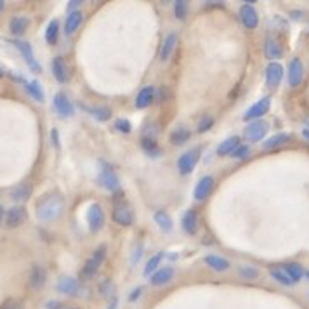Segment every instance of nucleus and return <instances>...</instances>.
I'll return each mask as SVG.
<instances>
[{"label":"nucleus","mask_w":309,"mask_h":309,"mask_svg":"<svg viewBox=\"0 0 309 309\" xmlns=\"http://www.w3.org/2000/svg\"><path fill=\"white\" fill-rule=\"evenodd\" d=\"M183 229L188 235H195L198 229V214L195 210H186L183 215Z\"/></svg>","instance_id":"5701e85b"},{"label":"nucleus","mask_w":309,"mask_h":309,"mask_svg":"<svg viewBox=\"0 0 309 309\" xmlns=\"http://www.w3.org/2000/svg\"><path fill=\"white\" fill-rule=\"evenodd\" d=\"M56 289L57 292L64 295H77L78 290H80V283H78V280H75L72 276H61L59 280H57Z\"/></svg>","instance_id":"dca6fc26"},{"label":"nucleus","mask_w":309,"mask_h":309,"mask_svg":"<svg viewBox=\"0 0 309 309\" xmlns=\"http://www.w3.org/2000/svg\"><path fill=\"white\" fill-rule=\"evenodd\" d=\"M198 157H200V151L198 149H189V151L183 153L178 160V169L183 175H188L191 174L193 169H195L196 162H198Z\"/></svg>","instance_id":"423d86ee"},{"label":"nucleus","mask_w":309,"mask_h":309,"mask_svg":"<svg viewBox=\"0 0 309 309\" xmlns=\"http://www.w3.org/2000/svg\"><path fill=\"white\" fill-rule=\"evenodd\" d=\"M14 46L17 47V49H19L21 54H23L26 64L30 66V70H32L33 73H40L42 72V66L38 64L37 57H35V54H33L32 46H30L28 42H14Z\"/></svg>","instance_id":"9b49d317"},{"label":"nucleus","mask_w":309,"mask_h":309,"mask_svg":"<svg viewBox=\"0 0 309 309\" xmlns=\"http://www.w3.org/2000/svg\"><path fill=\"white\" fill-rule=\"evenodd\" d=\"M2 9H4V2L0 0V11H2Z\"/></svg>","instance_id":"5fc2aeb1"},{"label":"nucleus","mask_w":309,"mask_h":309,"mask_svg":"<svg viewBox=\"0 0 309 309\" xmlns=\"http://www.w3.org/2000/svg\"><path fill=\"white\" fill-rule=\"evenodd\" d=\"M30 196H32V184L28 183L19 184V186L14 188V191L11 193V198L14 202H26Z\"/></svg>","instance_id":"c756f323"},{"label":"nucleus","mask_w":309,"mask_h":309,"mask_svg":"<svg viewBox=\"0 0 309 309\" xmlns=\"http://www.w3.org/2000/svg\"><path fill=\"white\" fill-rule=\"evenodd\" d=\"M64 210V198L61 193L57 191H49L46 195L38 198L37 205H35V214L37 219L42 223H51L61 217Z\"/></svg>","instance_id":"f257e3e1"},{"label":"nucleus","mask_w":309,"mask_h":309,"mask_svg":"<svg viewBox=\"0 0 309 309\" xmlns=\"http://www.w3.org/2000/svg\"><path fill=\"white\" fill-rule=\"evenodd\" d=\"M212 188H214V178L205 175V178H202L200 181H198L195 191H193V198H195L196 202H204L205 198L210 195Z\"/></svg>","instance_id":"f3484780"},{"label":"nucleus","mask_w":309,"mask_h":309,"mask_svg":"<svg viewBox=\"0 0 309 309\" xmlns=\"http://www.w3.org/2000/svg\"><path fill=\"white\" fill-rule=\"evenodd\" d=\"M264 54H266L269 59H278V57L283 56V49H281L280 42H276L275 38L269 37L266 43H264Z\"/></svg>","instance_id":"a878e982"},{"label":"nucleus","mask_w":309,"mask_h":309,"mask_svg":"<svg viewBox=\"0 0 309 309\" xmlns=\"http://www.w3.org/2000/svg\"><path fill=\"white\" fill-rule=\"evenodd\" d=\"M162 259H163V254L162 252H158L157 255H153V257L148 260L146 268H144V276H153L154 273L158 271V266H160Z\"/></svg>","instance_id":"c9c22d12"},{"label":"nucleus","mask_w":309,"mask_h":309,"mask_svg":"<svg viewBox=\"0 0 309 309\" xmlns=\"http://www.w3.org/2000/svg\"><path fill=\"white\" fill-rule=\"evenodd\" d=\"M63 307V304L61 302H49L47 304V309H61Z\"/></svg>","instance_id":"de8ad7c7"},{"label":"nucleus","mask_w":309,"mask_h":309,"mask_svg":"<svg viewBox=\"0 0 309 309\" xmlns=\"http://www.w3.org/2000/svg\"><path fill=\"white\" fill-rule=\"evenodd\" d=\"M99 183L108 189V191H118L120 189V179L115 174V170L109 165L103 163V170L99 174Z\"/></svg>","instance_id":"0eeeda50"},{"label":"nucleus","mask_w":309,"mask_h":309,"mask_svg":"<svg viewBox=\"0 0 309 309\" xmlns=\"http://www.w3.org/2000/svg\"><path fill=\"white\" fill-rule=\"evenodd\" d=\"M118 307V299H113L112 302H109V306L106 307V309H117Z\"/></svg>","instance_id":"09e8293b"},{"label":"nucleus","mask_w":309,"mask_h":309,"mask_svg":"<svg viewBox=\"0 0 309 309\" xmlns=\"http://www.w3.org/2000/svg\"><path fill=\"white\" fill-rule=\"evenodd\" d=\"M61 309H80V307H75V306H63Z\"/></svg>","instance_id":"864d4df0"},{"label":"nucleus","mask_w":309,"mask_h":309,"mask_svg":"<svg viewBox=\"0 0 309 309\" xmlns=\"http://www.w3.org/2000/svg\"><path fill=\"white\" fill-rule=\"evenodd\" d=\"M2 77H4V70L0 68V78H2Z\"/></svg>","instance_id":"6e6d98bb"},{"label":"nucleus","mask_w":309,"mask_h":309,"mask_svg":"<svg viewBox=\"0 0 309 309\" xmlns=\"http://www.w3.org/2000/svg\"><path fill=\"white\" fill-rule=\"evenodd\" d=\"M141 144H143L144 151L149 153V154H154V151H157V141L151 139V138H143V141H141Z\"/></svg>","instance_id":"a19ab883"},{"label":"nucleus","mask_w":309,"mask_h":309,"mask_svg":"<svg viewBox=\"0 0 309 309\" xmlns=\"http://www.w3.org/2000/svg\"><path fill=\"white\" fill-rule=\"evenodd\" d=\"M26 91H28V94L32 96L35 101H38V103H42L43 101V91H42V85L38 83L37 80H32L26 83Z\"/></svg>","instance_id":"f704fd0d"},{"label":"nucleus","mask_w":309,"mask_h":309,"mask_svg":"<svg viewBox=\"0 0 309 309\" xmlns=\"http://www.w3.org/2000/svg\"><path fill=\"white\" fill-rule=\"evenodd\" d=\"M302 136L309 141V129H302Z\"/></svg>","instance_id":"603ef678"},{"label":"nucleus","mask_w":309,"mask_h":309,"mask_svg":"<svg viewBox=\"0 0 309 309\" xmlns=\"http://www.w3.org/2000/svg\"><path fill=\"white\" fill-rule=\"evenodd\" d=\"M240 146V139L236 138V136H233V138H228L226 141H223V143L219 144L217 148V154L220 157H226V154H231L235 149Z\"/></svg>","instance_id":"c85d7f7f"},{"label":"nucleus","mask_w":309,"mask_h":309,"mask_svg":"<svg viewBox=\"0 0 309 309\" xmlns=\"http://www.w3.org/2000/svg\"><path fill=\"white\" fill-rule=\"evenodd\" d=\"M87 112L99 122H106L112 118V112H109L108 108H87Z\"/></svg>","instance_id":"4c0bfd02"},{"label":"nucleus","mask_w":309,"mask_h":309,"mask_svg":"<svg viewBox=\"0 0 309 309\" xmlns=\"http://www.w3.org/2000/svg\"><path fill=\"white\" fill-rule=\"evenodd\" d=\"M154 91L157 89H154L153 85L143 87V89L139 91L138 98H136V106H138V108H148L154 99Z\"/></svg>","instance_id":"412c9836"},{"label":"nucleus","mask_w":309,"mask_h":309,"mask_svg":"<svg viewBox=\"0 0 309 309\" xmlns=\"http://www.w3.org/2000/svg\"><path fill=\"white\" fill-rule=\"evenodd\" d=\"M249 153H250V148L245 146V144H240V146H238L235 151L231 153V157H235V158H238V160H241V158H245Z\"/></svg>","instance_id":"37998d69"},{"label":"nucleus","mask_w":309,"mask_h":309,"mask_svg":"<svg viewBox=\"0 0 309 309\" xmlns=\"http://www.w3.org/2000/svg\"><path fill=\"white\" fill-rule=\"evenodd\" d=\"M106 259V245H101L98 249L94 250V254L91 255V259L85 262V266L82 268V273H80V278L82 280H92L96 275H98L99 268L103 266Z\"/></svg>","instance_id":"f03ea898"},{"label":"nucleus","mask_w":309,"mask_h":309,"mask_svg":"<svg viewBox=\"0 0 309 309\" xmlns=\"http://www.w3.org/2000/svg\"><path fill=\"white\" fill-rule=\"evenodd\" d=\"M57 37H59V21H51L49 26L46 30V40L49 46H54L57 42Z\"/></svg>","instance_id":"473e14b6"},{"label":"nucleus","mask_w":309,"mask_h":309,"mask_svg":"<svg viewBox=\"0 0 309 309\" xmlns=\"http://www.w3.org/2000/svg\"><path fill=\"white\" fill-rule=\"evenodd\" d=\"M306 275H307V278H309V271H307V273H306Z\"/></svg>","instance_id":"4d7b16f0"},{"label":"nucleus","mask_w":309,"mask_h":309,"mask_svg":"<svg viewBox=\"0 0 309 309\" xmlns=\"http://www.w3.org/2000/svg\"><path fill=\"white\" fill-rule=\"evenodd\" d=\"M4 217H6V212H4V207L0 205V224H2V220H4Z\"/></svg>","instance_id":"8fccbe9b"},{"label":"nucleus","mask_w":309,"mask_h":309,"mask_svg":"<svg viewBox=\"0 0 309 309\" xmlns=\"http://www.w3.org/2000/svg\"><path fill=\"white\" fill-rule=\"evenodd\" d=\"M54 109L63 118H70L73 115V104L64 92H57L54 96Z\"/></svg>","instance_id":"f8f14e48"},{"label":"nucleus","mask_w":309,"mask_h":309,"mask_svg":"<svg viewBox=\"0 0 309 309\" xmlns=\"http://www.w3.org/2000/svg\"><path fill=\"white\" fill-rule=\"evenodd\" d=\"M271 278L275 281H278L280 285H283V286H292L294 285V281L290 280L289 275H286L283 269H280V268H273L271 269Z\"/></svg>","instance_id":"72a5a7b5"},{"label":"nucleus","mask_w":309,"mask_h":309,"mask_svg":"<svg viewBox=\"0 0 309 309\" xmlns=\"http://www.w3.org/2000/svg\"><path fill=\"white\" fill-rule=\"evenodd\" d=\"M51 136H52V143H54V146L57 148V146H59V138H57V130L52 129V130H51Z\"/></svg>","instance_id":"49530a36"},{"label":"nucleus","mask_w":309,"mask_h":309,"mask_svg":"<svg viewBox=\"0 0 309 309\" xmlns=\"http://www.w3.org/2000/svg\"><path fill=\"white\" fill-rule=\"evenodd\" d=\"M268 130H269V125L264 120L250 122L249 125L245 127V139L250 141V143H259L260 139L266 138Z\"/></svg>","instance_id":"7ed1b4c3"},{"label":"nucleus","mask_w":309,"mask_h":309,"mask_svg":"<svg viewBox=\"0 0 309 309\" xmlns=\"http://www.w3.org/2000/svg\"><path fill=\"white\" fill-rule=\"evenodd\" d=\"M240 275L245 278V280H255L259 276V271L252 266H241L240 268Z\"/></svg>","instance_id":"58836bf2"},{"label":"nucleus","mask_w":309,"mask_h":309,"mask_svg":"<svg viewBox=\"0 0 309 309\" xmlns=\"http://www.w3.org/2000/svg\"><path fill=\"white\" fill-rule=\"evenodd\" d=\"M47 280V271L46 268L42 266H33L32 273H30V286L33 290H40L43 285H46Z\"/></svg>","instance_id":"a211bd4d"},{"label":"nucleus","mask_w":309,"mask_h":309,"mask_svg":"<svg viewBox=\"0 0 309 309\" xmlns=\"http://www.w3.org/2000/svg\"><path fill=\"white\" fill-rule=\"evenodd\" d=\"M240 19H241V25H244L245 28H249V30L257 28L259 14H257V11H255V7L252 6V4H244V6L240 7Z\"/></svg>","instance_id":"1a4fd4ad"},{"label":"nucleus","mask_w":309,"mask_h":309,"mask_svg":"<svg viewBox=\"0 0 309 309\" xmlns=\"http://www.w3.org/2000/svg\"><path fill=\"white\" fill-rule=\"evenodd\" d=\"M269 108H271V98L268 96V98L259 99L257 103L252 104L249 109H247L245 115H244V120H247V122L259 120L260 117H264V115L269 112Z\"/></svg>","instance_id":"20e7f679"},{"label":"nucleus","mask_w":309,"mask_h":309,"mask_svg":"<svg viewBox=\"0 0 309 309\" xmlns=\"http://www.w3.org/2000/svg\"><path fill=\"white\" fill-rule=\"evenodd\" d=\"M189 138H191V132H189L188 129H183V127H179V129H175L170 134V143L174 144V146H183V144L188 143Z\"/></svg>","instance_id":"7c9ffc66"},{"label":"nucleus","mask_w":309,"mask_h":309,"mask_svg":"<svg viewBox=\"0 0 309 309\" xmlns=\"http://www.w3.org/2000/svg\"><path fill=\"white\" fill-rule=\"evenodd\" d=\"M175 43H178V33H169L165 37V40L162 43V49H160V59L165 63L169 61V57L172 56V52L175 49Z\"/></svg>","instance_id":"6ab92c4d"},{"label":"nucleus","mask_w":309,"mask_h":309,"mask_svg":"<svg viewBox=\"0 0 309 309\" xmlns=\"http://www.w3.org/2000/svg\"><path fill=\"white\" fill-rule=\"evenodd\" d=\"M281 78H283V66H281L280 63H276V61L269 63L268 68H266V83H268L269 89L275 91L276 87L281 83Z\"/></svg>","instance_id":"6e6552de"},{"label":"nucleus","mask_w":309,"mask_h":309,"mask_svg":"<svg viewBox=\"0 0 309 309\" xmlns=\"http://www.w3.org/2000/svg\"><path fill=\"white\" fill-rule=\"evenodd\" d=\"M283 271L286 273V275H289V278L294 281V283H297V281L304 276V269H302L301 264H297V262H289V264H285Z\"/></svg>","instance_id":"2f4dec72"},{"label":"nucleus","mask_w":309,"mask_h":309,"mask_svg":"<svg viewBox=\"0 0 309 309\" xmlns=\"http://www.w3.org/2000/svg\"><path fill=\"white\" fill-rule=\"evenodd\" d=\"M82 19H83V14L80 11H72L68 14L64 21V33L66 35H73L75 32L78 30V26L82 25Z\"/></svg>","instance_id":"aec40b11"},{"label":"nucleus","mask_w":309,"mask_h":309,"mask_svg":"<svg viewBox=\"0 0 309 309\" xmlns=\"http://www.w3.org/2000/svg\"><path fill=\"white\" fill-rule=\"evenodd\" d=\"M141 294H143V289H141V286H138V289H136L134 292L130 294V297H129V299H130L132 302H136V301H138V299L141 297Z\"/></svg>","instance_id":"a18cd8bd"},{"label":"nucleus","mask_w":309,"mask_h":309,"mask_svg":"<svg viewBox=\"0 0 309 309\" xmlns=\"http://www.w3.org/2000/svg\"><path fill=\"white\" fill-rule=\"evenodd\" d=\"M153 219H154V223H157L158 226H160L162 231H165V233L172 231V228H174L170 215L167 214L165 210H157V212H154V215H153Z\"/></svg>","instance_id":"bb28decb"},{"label":"nucleus","mask_w":309,"mask_h":309,"mask_svg":"<svg viewBox=\"0 0 309 309\" xmlns=\"http://www.w3.org/2000/svg\"><path fill=\"white\" fill-rule=\"evenodd\" d=\"M104 210L99 204H92L87 210V223L92 233H98L104 226Z\"/></svg>","instance_id":"39448f33"},{"label":"nucleus","mask_w":309,"mask_h":309,"mask_svg":"<svg viewBox=\"0 0 309 309\" xmlns=\"http://www.w3.org/2000/svg\"><path fill=\"white\" fill-rule=\"evenodd\" d=\"M212 125H214V118L212 117H204L198 123V132H207L212 129Z\"/></svg>","instance_id":"79ce46f5"},{"label":"nucleus","mask_w":309,"mask_h":309,"mask_svg":"<svg viewBox=\"0 0 309 309\" xmlns=\"http://www.w3.org/2000/svg\"><path fill=\"white\" fill-rule=\"evenodd\" d=\"M113 220L118 226H132L134 223V212H132L127 205H117L113 209Z\"/></svg>","instance_id":"4468645a"},{"label":"nucleus","mask_w":309,"mask_h":309,"mask_svg":"<svg viewBox=\"0 0 309 309\" xmlns=\"http://www.w3.org/2000/svg\"><path fill=\"white\" fill-rule=\"evenodd\" d=\"M28 25H30L28 17H25V16H16V17H12L11 23H9V30H11L12 35L19 37V35H23V33L26 32Z\"/></svg>","instance_id":"393cba45"},{"label":"nucleus","mask_w":309,"mask_h":309,"mask_svg":"<svg viewBox=\"0 0 309 309\" xmlns=\"http://www.w3.org/2000/svg\"><path fill=\"white\" fill-rule=\"evenodd\" d=\"M115 127H117L118 132H122V134H129L132 130V125L129 120H125V118H118L117 122H115Z\"/></svg>","instance_id":"ea45409f"},{"label":"nucleus","mask_w":309,"mask_h":309,"mask_svg":"<svg viewBox=\"0 0 309 309\" xmlns=\"http://www.w3.org/2000/svg\"><path fill=\"white\" fill-rule=\"evenodd\" d=\"M52 75H54V78L59 83H66L70 80L68 64H66V61L61 56H57V57L52 59Z\"/></svg>","instance_id":"2eb2a0df"},{"label":"nucleus","mask_w":309,"mask_h":309,"mask_svg":"<svg viewBox=\"0 0 309 309\" xmlns=\"http://www.w3.org/2000/svg\"><path fill=\"white\" fill-rule=\"evenodd\" d=\"M172 278H174V269H172V268H162L151 276V285L163 286V285L169 283Z\"/></svg>","instance_id":"4be33fe9"},{"label":"nucleus","mask_w":309,"mask_h":309,"mask_svg":"<svg viewBox=\"0 0 309 309\" xmlns=\"http://www.w3.org/2000/svg\"><path fill=\"white\" fill-rule=\"evenodd\" d=\"M188 11H189V4L186 0H178V2H174V16L178 17L179 21L186 19Z\"/></svg>","instance_id":"e433bc0d"},{"label":"nucleus","mask_w":309,"mask_h":309,"mask_svg":"<svg viewBox=\"0 0 309 309\" xmlns=\"http://www.w3.org/2000/svg\"><path fill=\"white\" fill-rule=\"evenodd\" d=\"M70 12H72V9H77V6H80V2H70Z\"/></svg>","instance_id":"3c124183"},{"label":"nucleus","mask_w":309,"mask_h":309,"mask_svg":"<svg viewBox=\"0 0 309 309\" xmlns=\"http://www.w3.org/2000/svg\"><path fill=\"white\" fill-rule=\"evenodd\" d=\"M289 141H290V136L289 134H276V136H273V138H269L268 141H264L262 148L269 151V149H276V148L285 146Z\"/></svg>","instance_id":"cd10ccee"},{"label":"nucleus","mask_w":309,"mask_h":309,"mask_svg":"<svg viewBox=\"0 0 309 309\" xmlns=\"http://www.w3.org/2000/svg\"><path fill=\"white\" fill-rule=\"evenodd\" d=\"M25 220H26V209H25V207L16 205V207H11V209L7 210V214H6L7 228H11V229L19 228Z\"/></svg>","instance_id":"ddd939ff"},{"label":"nucleus","mask_w":309,"mask_h":309,"mask_svg":"<svg viewBox=\"0 0 309 309\" xmlns=\"http://www.w3.org/2000/svg\"><path fill=\"white\" fill-rule=\"evenodd\" d=\"M205 264H207V266H210L212 269H215V271H219V273L228 271L229 266H231V264H229V260L220 257V255H207Z\"/></svg>","instance_id":"b1692460"},{"label":"nucleus","mask_w":309,"mask_h":309,"mask_svg":"<svg viewBox=\"0 0 309 309\" xmlns=\"http://www.w3.org/2000/svg\"><path fill=\"white\" fill-rule=\"evenodd\" d=\"M289 83L290 87H299L304 80V64L299 57H294L289 64Z\"/></svg>","instance_id":"9d476101"},{"label":"nucleus","mask_w":309,"mask_h":309,"mask_svg":"<svg viewBox=\"0 0 309 309\" xmlns=\"http://www.w3.org/2000/svg\"><path fill=\"white\" fill-rule=\"evenodd\" d=\"M0 309H23V306H21V302L14 301V299H9V301H6L0 306Z\"/></svg>","instance_id":"c03bdc74"}]
</instances>
